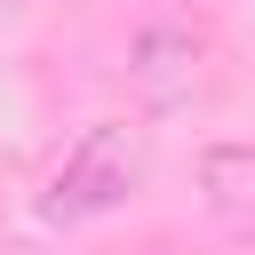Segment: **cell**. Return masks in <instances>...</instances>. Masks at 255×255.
<instances>
[{"instance_id": "obj_3", "label": "cell", "mask_w": 255, "mask_h": 255, "mask_svg": "<svg viewBox=\"0 0 255 255\" xmlns=\"http://www.w3.org/2000/svg\"><path fill=\"white\" fill-rule=\"evenodd\" d=\"M199 183L223 215H255V143H223L199 159Z\"/></svg>"}, {"instance_id": "obj_2", "label": "cell", "mask_w": 255, "mask_h": 255, "mask_svg": "<svg viewBox=\"0 0 255 255\" xmlns=\"http://www.w3.org/2000/svg\"><path fill=\"white\" fill-rule=\"evenodd\" d=\"M191 72H199V32L191 24H151L135 40V80H143L151 104H175L191 88Z\"/></svg>"}, {"instance_id": "obj_1", "label": "cell", "mask_w": 255, "mask_h": 255, "mask_svg": "<svg viewBox=\"0 0 255 255\" xmlns=\"http://www.w3.org/2000/svg\"><path fill=\"white\" fill-rule=\"evenodd\" d=\"M143 191V128L128 120H96L80 128V143L56 159L48 191H40V215L48 223H96L112 207H128Z\"/></svg>"}]
</instances>
